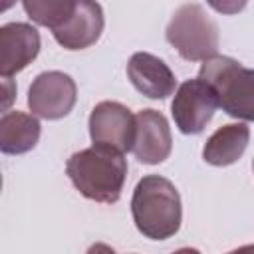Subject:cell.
I'll return each mask as SVG.
<instances>
[{
    "mask_svg": "<svg viewBox=\"0 0 254 254\" xmlns=\"http://www.w3.org/2000/svg\"><path fill=\"white\" fill-rule=\"evenodd\" d=\"M40 32L26 22H10L0 28V75L10 79L28 67L40 54Z\"/></svg>",
    "mask_w": 254,
    "mask_h": 254,
    "instance_id": "ba28073f",
    "label": "cell"
},
{
    "mask_svg": "<svg viewBox=\"0 0 254 254\" xmlns=\"http://www.w3.org/2000/svg\"><path fill=\"white\" fill-rule=\"evenodd\" d=\"M133 155L143 165H159L173 151V135L167 117L157 109H141L137 115Z\"/></svg>",
    "mask_w": 254,
    "mask_h": 254,
    "instance_id": "9c48e42d",
    "label": "cell"
},
{
    "mask_svg": "<svg viewBox=\"0 0 254 254\" xmlns=\"http://www.w3.org/2000/svg\"><path fill=\"white\" fill-rule=\"evenodd\" d=\"M131 214L137 230L149 240L175 236L183 222V202L177 187L161 175H145L133 190Z\"/></svg>",
    "mask_w": 254,
    "mask_h": 254,
    "instance_id": "7a4b0ae2",
    "label": "cell"
},
{
    "mask_svg": "<svg viewBox=\"0 0 254 254\" xmlns=\"http://www.w3.org/2000/svg\"><path fill=\"white\" fill-rule=\"evenodd\" d=\"M89 137L93 145L109 147L117 153L133 151L137 117L119 101H101L89 113Z\"/></svg>",
    "mask_w": 254,
    "mask_h": 254,
    "instance_id": "52a82bcc",
    "label": "cell"
},
{
    "mask_svg": "<svg viewBox=\"0 0 254 254\" xmlns=\"http://www.w3.org/2000/svg\"><path fill=\"white\" fill-rule=\"evenodd\" d=\"M42 125L36 115L6 111L0 119V151L4 155H24L40 141Z\"/></svg>",
    "mask_w": 254,
    "mask_h": 254,
    "instance_id": "4fadbf2b",
    "label": "cell"
},
{
    "mask_svg": "<svg viewBox=\"0 0 254 254\" xmlns=\"http://www.w3.org/2000/svg\"><path fill=\"white\" fill-rule=\"evenodd\" d=\"M228 254H254V244H244V246H240V248L230 250Z\"/></svg>",
    "mask_w": 254,
    "mask_h": 254,
    "instance_id": "2e32d148",
    "label": "cell"
},
{
    "mask_svg": "<svg viewBox=\"0 0 254 254\" xmlns=\"http://www.w3.org/2000/svg\"><path fill=\"white\" fill-rule=\"evenodd\" d=\"M65 175L81 196L113 204L119 200L127 179V159L109 147L93 145L73 153L65 161Z\"/></svg>",
    "mask_w": 254,
    "mask_h": 254,
    "instance_id": "6da1fadb",
    "label": "cell"
},
{
    "mask_svg": "<svg viewBox=\"0 0 254 254\" xmlns=\"http://www.w3.org/2000/svg\"><path fill=\"white\" fill-rule=\"evenodd\" d=\"M165 36L187 62H206L218 52V26L196 2L183 4L173 12Z\"/></svg>",
    "mask_w": 254,
    "mask_h": 254,
    "instance_id": "277c9868",
    "label": "cell"
},
{
    "mask_svg": "<svg viewBox=\"0 0 254 254\" xmlns=\"http://www.w3.org/2000/svg\"><path fill=\"white\" fill-rule=\"evenodd\" d=\"M198 77L212 87L218 107L226 115L254 123V69L216 54L202 62Z\"/></svg>",
    "mask_w": 254,
    "mask_h": 254,
    "instance_id": "3957f363",
    "label": "cell"
},
{
    "mask_svg": "<svg viewBox=\"0 0 254 254\" xmlns=\"http://www.w3.org/2000/svg\"><path fill=\"white\" fill-rule=\"evenodd\" d=\"M250 141V127L246 123H228L218 127L202 147L204 163L212 167L234 165L246 151Z\"/></svg>",
    "mask_w": 254,
    "mask_h": 254,
    "instance_id": "7c38bea8",
    "label": "cell"
},
{
    "mask_svg": "<svg viewBox=\"0 0 254 254\" xmlns=\"http://www.w3.org/2000/svg\"><path fill=\"white\" fill-rule=\"evenodd\" d=\"M216 107L218 101L212 87L204 79L194 77L177 87L171 101V115L183 135H198L210 123Z\"/></svg>",
    "mask_w": 254,
    "mask_h": 254,
    "instance_id": "8992f818",
    "label": "cell"
},
{
    "mask_svg": "<svg viewBox=\"0 0 254 254\" xmlns=\"http://www.w3.org/2000/svg\"><path fill=\"white\" fill-rule=\"evenodd\" d=\"M85 254H117L109 244H103V242H95V244H91L89 248H87V252Z\"/></svg>",
    "mask_w": 254,
    "mask_h": 254,
    "instance_id": "9a60e30c",
    "label": "cell"
},
{
    "mask_svg": "<svg viewBox=\"0 0 254 254\" xmlns=\"http://www.w3.org/2000/svg\"><path fill=\"white\" fill-rule=\"evenodd\" d=\"M75 6L77 0H26L22 4L32 22L46 26L52 32L60 30L69 20Z\"/></svg>",
    "mask_w": 254,
    "mask_h": 254,
    "instance_id": "5bb4252c",
    "label": "cell"
},
{
    "mask_svg": "<svg viewBox=\"0 0 254 254\" xmlns=\"http://www.w3.org/2000/svg\"><path fill=\"white\" fill-rule=\"evenodd\" d=\"M127 77L133 87L149 99H167L177 89L173 69L149 52H137L127 64Z\"/></svg>",
    "mask_w": 254,
    "mask_h": 254,
    "instance_id": "30bf717a",
    "label": "cell"
},
{
    "mask_svg": "<svg viewBox=\"0 0 254 254\" xmlns=\"http://www.w3.org/2000/svg\"><path fill=\"white\" fill-rule=\"evenodd\" d=\"M103 26H105V18H103L101 4L79 0L69 20L52 34L62 48L75 52V50H85L93 46L99 40Z\"/></svg>",
    "mask_w": 254,
    "mask_h": 254,
    "instance_id": "8fae6325",
    "label": "cell"
},
{
    "mask_svg": "<svg viewBox=\"0 0 254 254\" xmlns=\"http://www.w3.org/2000/svg\"><path fill=\"white\" fill-rule=\"evenodd\" d=\"M173 254H200L196 248H190V246H185V248H179V250H175Z\"/></svg>",
    "mask_w": 254,
    "mask_h": 254,
    "instance_id": "e0dca14e",
    "label": "cell"
},
{
    "mask_svg": "<svg viewBox=\"0 0 254 254\" xmlns=\"http://www.w3.org/2000/svg\"><path fill=\"white\" fill-rule=\"evenodd\" d=\"M75 101L77 85L73 77L58 69L38 73L28 89V107L32 115L48 121L69 115Z\"/></svg>",
    "mask_w": 254,
    "mask_h": 254,
    "instance_id": "5b68a950",
    "label": "cell"
},
{
    "mask_svg": "<svg viewBox=\"0 0 254 254\" xmlns=\"http://www.w3.org/2000/svg\"><path fill=\"white\" fill-rule=\"evenodd\" d=\"M252 169H254V161H252Z\"/></svg>",
    "mask_w": 254,
    "mask_h": 254,
    "instance_id": "ac0fdd59",
    "label": "cell"
}]
</instances>
